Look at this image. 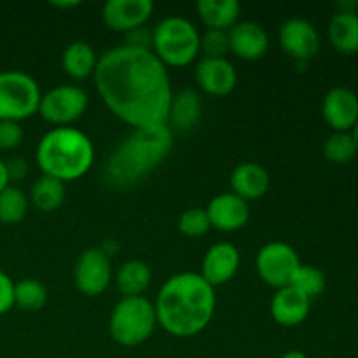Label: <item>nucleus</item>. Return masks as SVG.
Segmentation results:
<instances>
[{"label":"nucleus","mask_w":358,"mask_h":358,"mask_svg":"<svg viewBox=\"0 0 358 358\" xmlns=\"http://www.w3.org/2000/svg\"><path fill=\"white\" fill-rule=\"evenodd\" d=\"M177 226L178 231L187 238H201L203 234L212 229L206 210L201 208V206H192V208L182 212V215L178 217Z\"/></svg>","instance_id":"obj_30"},{"label":"nucleus","mask_w":358,"mask_h":358,"mask_svg":"<svg viewBox=\"0 0 358 358\" xmlns=\"http://www.w3.org/2000/svg\"><path fill=\"white\" fill-rule=\"evenodd\" d=\"M271 177L268 170L259 163H241L233 170L229 178L231 192L247 203L262 198L268 192Z\"/></svg>","instance_id":"obj_20"},{"label":"nucleus","mask_w":358,"mask_h":358,"mask_svg":"<svg viewBox=\"0 0 358 358\" xmlns=\"http://www.w3.org/2000/svg\"><path fill=\"white\" fill-rule=\"evenodd\" d=\"M124 44L126 48L140 49V51H150L152 49V30L145 27L135 28V30L124 34Z\"/></svg>","instance_id":"obj_33"},{"label":"nucleus","mask_w":358,"mask_h":358,"mask_svg":"<svg viewBox=\"0 0 358 358\" xmlns=\"http://www.w3.org/2000/svg\"><path fill=\"white\" fill-rule=\"evenodd\" d=\"M7 168V175H9L10 182L23 180L28 175V163L23 157H10L9 161H3Z\"/></svg>","instance_id":"obj_35"},{"label":"nucleus","mask_w":358,"mask_h":358,"mask_svg":"<svg viewBox=\"0 0 358 358\" xmlns=\"http://www.w3.org/2000/svg\"><path fill=\"white\" fill-rule=\"evenodd\" d=\"M94 84L105 107L133 129L166 122L173 90L152 51L117 45L98 58Z\"/></svg>","instance_id":"obj_1"},{"label":"nucleus","mask_w":358,"mask_h":358,"mask_svg":"<svg viewBox=\"0 0 358 358\" xmlns=\"http://www.w3.org/2000/svg\"><path fill=\"white\" fill-rule=\"evenodd\" d=\"M98 58L93 45L86 41H73L65 48L62 55V69L70 79L84 80L94 76Z\"/></svg>","instance_id":"obj_22"},{"label":"nucleus","mask_w":358,"mask_h":358,"mask_svg":"<svg viewBox=\"0 0 358 358\" xmlns=\"http://www.w3.org/2000/svg\"><path fill=\"white\" fill-rule=\"evenodd\" d=\"M9 185H10V180H9V175H7L6 163L0 159V192H2L6 187H9Z\"/></svg>","instance_id":"obj_36"},{"label":"nucleus","mask_w":358,"mask_h":358,"mask_svg":"<svg viewBox=\"0 0 358 358\" xmlns=\"http://www.w3.org/2000/svg\"><path fill=\"white\" fill-rule=\"evenodd\" d=\"M201 115L203 101L199 93L192 87H184L171 96L164 124L171 133H189L199 124Z\"/></svg>","instance_id":"obj_18"},{"label":"nucleus","mask_w":358,"mask_h":358,"mask_svg":"<svg viewBox=\"0 0 358 358\" xmlns=\"http://www.w3.org/2000/svg\"><path fill=\"white\" fill-rule=\"evenodd\" d=\"M152 13L154 3L150 0H108L101 7V20L108 30L124 35L145 27Z\"/></svg>","instance_id":"obj_12"},{"label":"nucleus","mask_w":358,"mask_h":358,"mask_svg":"<svg viewBox=\"0 0 358 358\" xmlns=\"http://www.w3.org/2000/svg\"><path fill=\"white\" fill-rule=\"evenodd\" d=\"M358 149L353 140L352 131L343 133L334 131L324 143V156L325 159L334 164H346L357 156Z\"/></svg>","instance_id":"obj_28"},{"label":"nucleus","mask_w":358,"mask_h":358,"mask_svg":"<svg viewBox=\"0 0 358 358\" xmlns=\"http://www.w3.org/2000/svg\"><path fill=\"white\" fill-rule=\"evenodd\" d=\"M322 115L334 131L350 133L358 121V96L348 87H332L324 98Z\"/></svg>","instance_id":"obj_17"},{"label":"nucleus","mask_w":358,"mask_h":358,"mask_svg":"<svg viewBox=\"0 0 358 358\" xmlns=\"http://www.w3.org/2000/svg\"><path fill=\"white\" fill-rule=\"evenodd\" d=\"M52 7H59V9H73V7L80 6V2L77 0H56V2H51Z\"/></svg>","instance_id":"obj_37"},{"label":"nucleus","mask_w":358,"mask_h":358,"mask_svg":"<svg viewBox=\"0 0 358 358\" xmlns=\"http://www.w3.org/2000/svg\"><path fill=\"white\" fill-rule=\"evenodd\" d=\"M327 37L338 52L355 55L358 52V14L336 13L329 23Z\"/></svg>","instance_id":"obj_24"},{"label":"nucleus","mask_w":358,"mask_h":358,"mask_svg":"<svg viewBox=\"0 0 358 358\" xmlns=\"http://www.w3.org/2000/svg\"><path fill=\"white\" fill-rule=\"evenodd\" d=\"M45 303H48V289L38 280L24 278L14 283V306L20 310L35 313L41 311Z\"/></svg>","instance_id":"obj_26"},{"label":"nucleus","mask_w":358,"mask_h":358,"mask_svg":"<svg viewBox=\"0 0 358 358\" xmlns=\"http://www.w3.org/2000/svg\"><path fill=\"white\" fill-rule=\"evenodd\" d=\"M112 259L100 247L86 248L73 266V285L83 296L98 297L112 283Z\"/></svg>","instance_id":"obj_10"},{"label":"nucleus","mask_w":358,"mask_h":358,"mask_svg":"<svg viewBox=\"0 0 358 358\" xmlns=\"http://www.w3.org/2000/svg\"><path fill=\"white\" fill-rule=\"evenodd\" d=\"M196 84L208 96H227L238 84V73L227 58H205L196 63Z\"/></svg>","instance_id":"obj_13"},{"label":"nucleus","mask_w":358,"mask_h":358,"mask_svg":"<svg viewBox=\"0 0 358 358\" xmlns=\"http://www.w3.org/2000/svg\"><path fill=\"white\" fill-rule=\"evenodd\" d=\"M278 42L283 52L297 63L310 62L320 51L318 30L304 17H290L283 21L278 30Z\"/></svg>","instance_id":"obj_11"},{"label":"nucleus","mask_w":358,"mask_h":358,"mask_svg":"<svg viewBox=\"0 0 358 358\" xmlns=\"http://www.w3.org/2000/svg\"><path fill=\"white\" fill-rule=\"evenodd\" d=\"M157 327L156 310L145 296L121 297L108 317L112 341L124 348L140 346L150 339Z\"/></svg>","instance_id":"obj_6"},{"label":"nucleus","mask_w":358,"mask_h":358,"mask_svg":"<svg viewBox=\"0 0 358 358\" xmlns=\"http://www.w3.org/2000/svg\"><path fill=\"white\" fill-rule=\"evenodd\" d=\"M14 308V282L7 273L0 271V317Z\"/></svg>","instance_id":"obj_34"},{"label":"nucleus","mask_w":358,"mask_h":358,"mask_svg":"<svg viewBox=\"0 0 358 358\" xmlns=\"http://www.w3.org/2000/svg\"><path fill=\"white\" fill-rule=\"evenodd\" d=\"M301 264L303 262L297 252L283 241L266 243L255 257V271L259 278L275 290L292 285L294 276Z\"/></svg>","instance_id":"obj_9"},{"label":"nucleus","mask_w":358,"mask_h":358,"mask_svg":"<svg viewBox=\"0 0 358 358\" xmlns=\"http://www.w3.org/2000/svg\"><path fill=\"white\" fill-rule=\"evenodd\" d=\"M196 10L206 30L229 31L240 21L241 3L238 0H199Z\"/></svg>","instance_id":"obj_21"},{"label":"nucleus","mask_w":358,"mask_h":358,"mask_svg":"<svg viewBox=\"0 0 358 358\" xmlns=\"http://www.w3.org/2000/svg\"><path fill=\"white\" fill-rule=\"evenodd\" d=\"M199 52H203L205 58H226L229 52V38L227 31L220 30H206L199 37Z\"/></svg>","instance_id":"obj_31"},{"label":"nucleus","mask_w":358,"mask_h":358,"mask_svg":"<svg viewBox=\"0 0 358 358\" xmlns=\"http://www.w3.org/2000/svg\"><path fill=\"white\" fill-rule=\"evenodd\" d=\"M115 287L122 297H138L147 292L152 282V271L138 259L126 261L114 276Z\"/></svg>","instance_id":"obj_23"},{"label":"nucleus","mask_w":358,"mask_h":358,"mask_svg":"<svg viewBox=\"0 0 358 358\" xmlns=\"http://www.w3.org/2000/svg\"><path fill=\"white\" fill-rule=\"evenodd\" d=\"M240 252L229 241H219L206 250L199 275L215 289L226 285L236 276L240 269Z\"/></svg>","instance_id":"obj_15"},{"label":"nucleus","mask_w":358,"mask_h":358,"mask_svg":"<svg viewBox=\"0 0 358 358\" xmlns=\"http://www.w3.org/2000/svg\"><path fill=\"white\" fill-rule=\"evenodd\" d=\"M280 358H308V355H306V353L299 352V350H290V352L283 353V355Z\"/></svg>","instance_id":"obj_38"},{"label":"nucleus","mask_w":358,"mask_h":358,"mask_svg":"<svg viewBox=\"0 0 358 358\" xmlns=\"http://www.w3.org/2000/svg\"><path fill=\"white\" fill-rule=\"evenodd\" d=\"M66 198V187L63 182L56 180V178L42 175L41 178L34 182L30 191V201L37 210L44 213L56 212L59 206L65 203Z\"/></svg>","instance_id":"obj_25"},{"label":"nucleus","mask_w":358,"mask_h":358,"mask_svg":"<svg viewBox=\"0 0 358 358\" xmlns=\"http://www.w3.org/2000/svg\"><path fill=\"white\" fill-rule=\"evenodd\" d=\"M311 310V301L296 287L289 285L275 290V296L269 303L271 318L282 327H297L308 318Z\"/></svg>","instance_id":"obj_19"},{"label":"nucleus","mask_w":358,"mask_h":358,"mask_svg":"<svg viewBox=\"0 0 358 358\" xmlns=\"http://www.w3.org/2000/svg\"><path fill=\"white\" fill-rule=\"evenodd\" d=\"M173 133L166 124L133 129L108 156L103 178L110 187L129 189L152 173L171 152Z\"/></svg>","instance_id":"obj_3"},{"label":"nucleus","mask_w":358,"mask_h":358,"mask_svg":"<svg viewBox=\"0 0 358 358\" xmlns=\"http://www.w3.org/2000/svg\"><path fill=\"white\" fill-rule=\"evenodd\" d=\"M229 52L243 62H257L268 52L269 35L255 21H238L229 31Z\"/></svg>","instance_id":"obj_16"},{"label":"nucleus","mask_w":358,"mask_h":358,"mask_svg":"<svg viewBox=\"0 0 358 358\" xmlns=\"http://www.w3.org/2000/svg\"><path fill=\"white\" fill-rule=\"evenodd\" d=\"M205 210L210 219V226L222 233H234L247 226L250 219V205L231 191L210 199Z\"/></svg>","instance_id":"obj_14"},{"label":"nucleus","mask_w":358,"mask_h":358,"mask_svg":"<svg viewBox=\"0 0 358 358\" xmlns=\"http://www.w3.org/2000/svg\"><path fill=\"white\" fill-rule=\"evenodd\" d=\"M198 28L182 16H168L152 28V49L166 69H184L199 56Z\"/></svg>","instance_id":"obj_5"},{"label":"nucleus","mask_w":358,"mask_h":358,"mask_svg":"<svg viewBox=\"0 0 358 358\" xmlns=\"http://www.w3.org/2000/svg\"><path fill=\"white\" fill-rule=\"evenodd\" d=\"M215 289L199 273L170 276L154 301L157 325L173 338H192L205 331L215 315Z\"/></svg>","instance_id":"obj_2"},{"label":"nucleus","mask_w":358,"mask_h":358,"mask_svg":"<svg viewBox=\"0 0 358 358\" xmlns=\"http://www.w3.org/2000/svg\"><path fill=\"white\" fill-rule=\"evenodd\" d=\"M35 161L42 175L63 184L79 180L93 168V140L73 126L51 128L38 140Z\"/></svg>","instance_id":"obj_4"},{"label":"nucleus","mask_w":358,"mask_h":358,"mask_svg":"<svg viewBox=\"0 0 358 358\" xmlns=\"http://www.w3.org/2000/svg\"><path fill=\"white\" fill-rule=\"evenodd\" d=\"M352 136H353V140H355L357 149H358V121H357V124L353 126V129H352Z\"/></svg>","instance_id":"obj_39"},{"label":"nucleus","mask_w":358,"mask_h":358,"mask_svg":"<svg viewBox=\"0 0 358 358\" xmlns=\"http://www.w3.org/2000/svg\"><path fill=\"white\" fill-rule=\"evenodd\" d=\"M42 91L37 80L21 70L0 72V121L21 122L38 114Z\"/></svg>","instance_id":"obj_7"},{"label":"nucleus","mask_w":358,"mask_h":358,"mask_svg":"<svg viewBox=\"0 0 358 358\" xmlns=\"http://www.w3.org/2000/svg\"><path fill=\"white\" fill-rule=\"evenodd\" d=\"M28 196L16 185H9L0 192V224L16 226L28 213Z\"/></svg>","instance_id":"obj_27"},{"label":"nucleus","mask_w":358,"mask_h":358,"mask_svg":"<svg viewBox=\"0 0 358 358\" xmlns=\"http://www.w3.org/2000/svg\"><path fill=\"white\" fill-rule=\"evenodd\" d=\"M90 96L77 84H58L42 93L38 114L52 128H63L79 121L87 110Z\"/></svg>","instance_id":"obj_8"},{"label":"nucleus","mask_w":358,"mask_h":358,"mask_svg":"<svg viewBox=\"0 0 358 358\" xmlns=\"http://www.w3.org/2000/svg\"><path fill=\"white\" fill-rule=\"evenodd\" d=\"M24 131L20 122L0 121V150H13L23 142Z\"/></svg>","instance_id":"obj_32"},{"label":"nucleus","mask_w":358,"mask_h":358,"mask_svg":"<svg viewBox=\"0 0 358 358\" xmlns=\"http://www.w3.org/2000/svg\"><path fill=\"white\" fill-rule=\"evenodd\" d=\"M292 287H296L308 299L313 301L324 294L325 287H327V280H325L324 273L318 268H315V266L301 264L296 276H294Z\"/></svg>","instance_id":"obj_29"}]
</instances>
